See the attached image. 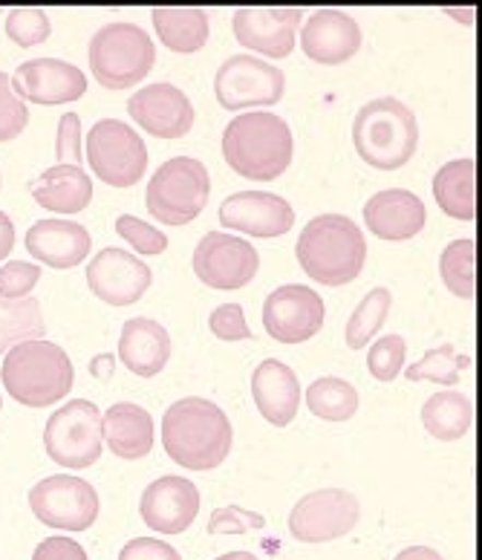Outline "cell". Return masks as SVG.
Listing matches in <instances>:
<instances>
[{
  "label": "cell",
  "instance_id": "obj_1",
  "mask_svg": "<svg viewBox=\"0 0 482 560\" xmlns=\"http://www.w3.org/2000/svg\"><path fill=\"white\" fill-rule=\"evenodd\" d=\"M234 442V431L220 405L200 396L177 399L162 417L165 454L183 468L211 471L223 465Z\"/></svg>",
  "mask_w": 482,
  "mask_h": 560
},
{
  "label": "cell",
  "instance_id": "obj_2",
  "mask_svg": "<svg viewBox=\"0 0 482 560\" xmlns=\"http://www.w3.org/2000/svg\"><path fill=\"white\" fill-rule=\"evenodd\" d=\"M223 156L234 174L246 179H278L292 165L295 139L292 128L269 110H246L223 130Z\"/></svg>",
  "mask_w": 482,
  "mask_h": 560
},
{
  "label": "cell",
  "instance_id": "obj_3",
  "mask_svg": "<svg viewBox=\"0 0 482 560\" xmlns=\"http://www.w3.org/2000/svg\"><path fill=\"white\" fill-rule=\"evenodd\" d=\"M297 260L315 283L344 287L362 275L367 241L358 223L346 214H318L297 237Z\"/></svg>",
  "mask_w": 482,
  "mask_h": 560
},
{
  "label": "cell",
  "instance_id": "obj_4",
  "mask_svg": "<svg viewBox=\"0 0 482 560\" xmlns=\"http://www.w3.org/2000/svg\"><path fill=\"white\" fill-rule=\"evenodd\" d=\"M73 361L52 341H24L7 350L0 378L15 401L26 408H49L73 390Z\"/></svg>",
  "mask_w": 482,
  "mask_h": 560
},
{
  "label": "cell",
  "instance_id": "obj_5",
  "mask_svg": "<svg viewBox=\"0 0 482 560\" xmlns=\"http://www.w3.org/2000/svg\"><path fill=\"white\" fill-rule=\"evenodd\" d=\"M353 144L371 168L396 171L416 153V113L393 96L371 98L355 113Z\"/></svg>",
  "mask_w": 482,
  "mask_h": 560
},
{
  "label": "cell",
  "instance_id": "obj_6",
  "mask_svg": "<svg viewBox=\"0 0 482 560\" xmlns=\"http://www.w3.org/2000/svg\"><path fill=\"white\" fill-rule=\"evenodd\" d=\"M156 65V47L148 30L116 21L90 38V72L107 90H128L145 79Z\"/></svg>",
  "mask_w": 482,
  "mask_h": 560
},
{
  "label": "cell",
  "instance_id": "obj_7",
  "mask_svg": "<svg viewBox=\"0 0 482 560\" xmlns=\"http://www.w3.org/2000/svg\"><path fill=\"white\" fill-rule=\"evenodd\" d=\"M209 168L193 156H171L153 171L145 191V206L165 225H188L209 206Z\"/></svg>",
  "mask_w": 482,
  "mask_h": 560
},
{
  "label": "cell",
  "instance_id": "obj_8",
  "mask_svg": "<svg viewBox=\"0 0 482 560\" xmlns=\"http://www.w3.org/2000/svg\"><path fill=\"white\" fill-rule=\"evenodd\" d=\"M44 448L61 468H90L98 463L105 436H102V410L90 399H73L47 419Z\"/></svg>",
  "mask_w": 482,
  "mask_h": 560
},
{
  "label": "cell",
  "instance_id": "obj_9",
  "mask_svg": "<svg viewBox=\"0 0 482 560\" xmlns=\"http://www.w3.org/2000/svg\"><path fill=\"white\" fill-rule=\"evenodd\" d=\"M87 162L102 183L130 188L145 176L148 148L128 121L98 119L87 133Z\"/></svg>",
  "mask_w": 482,
  "mask_h": 560
},
{
  "label": "cell",
  "instance_id": "obj_10",
  "mask_svg": "<svg viewBox=\"0 0 482 560\" xmlns=\"http://www.w3.org/2000/svg\"><path fill=\"white\" fill-rule=\"evenodd\" d=\"M286 90V75L281 67L269 65L266 58L237 52L225 58L214 75V93L225 110L278 105Z\"/></svg>",
  "mask_w": 482,
  "mask_h": 560
},
{
  "label": "cell",
  "instance_id": "obj_11",
  "mask_svg": "<svg viewBox=\"0 0 482 560\" xmlns=\"http://www.w3.org/2000/svg\"><path fill=\"white\" fill-rule=\"evenodd\" d=\"M30 509L44 526L58 532H84L98 517V494L84 477L52 474L30 491Z\"/></svg>",
  "mask_w": 482,
  "mask_h": 560
},
{
  "label": "cell",
  "instance_id": "obj_12",
  "mask_svg": "<svg viewBox=\"0 0 482 560\" xmlns=\"http://www.w3.org/2000/svg\"><path fill=\"white\" fill-rule=\"evenodd\" d=\"M358 517H362V503L353 491H309L292 505L290 532L301 544H330L350 535Z\"/></svg>",
  "mask_w": 482,
  "mask_h": 560
},
{
  "label": "cell",
  "instance_id": "obj_13",
  "mask_svg": "<svg viewBox=\"0 0 482 560\" xmlns=\"http://www.w3.org/2000/svg\"><path fill=\"white\" fill-rule=\"evenodd\" d=\"M260 255L246 237L209 232L193 248V272L211 289H240L258 275Z\"/></svg>",
  "mask_w": 482,
  "mask_h": 560
},
{
  "label": "cell",
  "instance_id": "obj_14",
  "mask_svg": "<svg viewBox=\"0 0 482 560\" xmlns=\"http://www.w3.org/2000/svg\"><path fill=\"white\" fill-rule=\"evenodd\" d=\"M266 332L281 345H301L324 327V298L304 283H283L266 298Z\"/></svg>",
  "mask_w": 482,
  "mask_h": 560
},
{
  "label": "cell",
  "instance_id": "obj_15",
  "mask_svg": "<svg viewBox=\"0 0 482 560\" xmlns=\"http://www.w3.org/2000/svg\"><path fill=\"white\" fill-rule=\"evenodd\" d=\"M151 266L128 248L107 246L87 264V287L110 306H130L151 287Z\"/></svg>",
  "mask_w": 482,
  "mask_h": 560
},
{
  "label": "cell",
  "instance_id": "obj_16",
  "mask_svg": "<svg viewBox=\"0 0 482 560\" xmlns=\"http://www.w3.org/2000/svg\"><path fill=\"white\" fill-rule=\"evenodd\" d=\"M130 119L160 139H179L193 128L191 98L171 81H153L128 102Z\"/></svg>",
  "mask_w": 482,
  "mask_h": 560
},
{
  "label": "cell",
  "instance_id": "obj_17",
  "mask_svg": "<svg viewBox=\"0 0 482 560\" xmlns=\"http://www.w3.org/2000/svg\"><path fill=\"white\" fill-rule=\"evenodd\" d=\"M200 489L188 477H160L145 489L139 500V514L148 528L160 535H183L200 514Z\"/></svg>",
  "mask_w": 482,
  "mask_h": 560
},
{
  "label": "cell",
  "instance_id": "obj_18",
  "mask_svg": "<svg viewBox=\"0 0 482 560\" xmlns=\"http://www.w3.org/2000/svg\"><path fill=\"white\" fill-rule=\"evenodd\" d=\"M12 90L35 105H64L87 93V75L61 58H30L12 75Z\"/></svg>",
  "mask_w": 482,
  "mask_h": 560
},
{
  "label": "cell",
  "instance_id": "obj_19",
  "mask_svg": "<svg viewBox=\"0 0 482 560\" xmlns=\"http://www.w3.org/2000/svg\"><path fill=\"white\" fill-rule=\"evenodd\" d=\"M304 21V9H263L243 7L234 12V38L251 52H263L269 58H286L295 47V30Z\"/></svg>",
  "mask_w": 482,
  "mask_h": 560
},
{
  "label": "cell",
  "instance_id": "obj_20",
  "mask_svg": "<svg viewBox=\"0 0 482 560\" xmlns=\"http://www.w3.org/2000/svg\"><path fill=\"white\" fill-rule=\"evenodd\" d=\"M220 223L249 237H283L295 223V211L283 197L269 191H237L220 206Z\"/></svg>",
  "mask_w": 482,
  "mask_h": 560
},
{
  "label": "cell",
  "instance_id": "obj_21",
  "mask_svg": "<svg viewBox=\"0 0 482 560\" xmlns=\"http://www.w3.org/2000/svg\"><path fill=\"white\" fill-rule=\"evenodd\" d=\"M362 26L341 9H315L301 26L304 52L318 65H344L362 49Z\"/></svg>",
  "mask_w": 482,
  "mask_h": 560
},
{
  "label": "cell",
  "instance_id": "obj_22",
  "mask_svg": "<svg viewBox=\"0 0 482 560\" xmlns=\"http://www.w3.org/2000/svg\"><path fill=\"white\" fill-rule=\"evenodd\" d=\"M90 248L93 237L75 220L47 217L30 225L26 232V252L49 269H73L81 260H87Z\"/></svg>",
  "mask_w": 482,
  "mask_h": 560
},
{
  "label": "cell",
  "instance_id": "obj_23",
  "mask_svg": "<svg viewBox=\"0 0 482 560\" xmlns=\"http://www.w3.org/2000/svg\"><path fill=\"white\" fill-rule=\"evenodd\" d=\"M425 202L408 188H387L364 202V223L381 241H410L425 229Z\"/></svg>",
  "mask_w": 482,
  "mask_h": 560
},
{
  "label": "cell",
  "instance_id": "obj_24",
  "mask_svg": "<svg viewBox=\"0 0 482 560\" xmlns=\"http://www.w3.org/2000/svg\"><path fill=\"white\" fill-rule=\"evenodd\" d=\"M251 396L266 422L274 428H286L301 408V382L290 364L266 359L251 373Z\"/></svg>",
  "mask_w": 482,
  "mask_h": 560
},
{
  "label": "cell",
  "instance_id": "obj_25",
  "mask_svg": "<svg viewBox=\"0 0 482 560\" xmlns=\"http://www.w3.org/2000/svg\"><path fill=\"white\" fill-rule=\"evenodd\" d=\"M119 359L133 376H156L171 359L168 329L153 318L125 320L119 336Z\"/></svg>",
  "mask_w": 482,
  "mask_h": 560
},
{
  "label": "cell",
  "instance_id": "obj_26",
  "mask_svg": "<svg viewBox=\"0 0 482 560\" xmlns=\"http://www.w3.org/2000/svg\"><path fill=\"white\" fill-rule=\"evenodd\" d=\"M102 436L121 459H142L153 448V417L137 401H116L102 413Z\"/></svg>",
  "mask_w": 482,
  "mask_h": 560
},
{
  "label": "cell",
  "instance_id": "obj_27",
  "mask_svg": "<svg viewBox=\"0 0 482 560\" xmlns=\"http://www.w3.org/2000/svg\"><path fill=\"white\" fill-rule=\"evenodd\" d=\"M33 197L52 214H79L93 200V179L79 165H52L38 176Z\"/></svg>",
  "mask_w": 482,
  "mask_h": 560
},
{
  "label": "cell",
  "instance_id": "obj_28",
  "mask_svg": "<svg viewBox=\"0 0 482 560\" xmlns=\"http://www.w3.org/2000/svg\"><path fill=\"white\" fill-rule=\"evenodd\" d=\"M153 26L160 33L162 44L174 52H197L209 40V12L200 7H160L151 12Z\"/></svg>",
  "mask_w": 482,
  "mask_h": 560
},
{
  "label": "cell",
  "instance_id": "obj_29",
  "mask_svg": "<svg viewBox=\"0 0 482 560\" xmlns=\"http://www.w3.org/2000/svg\"><path fill=\"white\" fill-rule=\"evenodd\" d=\"M471 422H474V405L466 393L454 390V387L434 393L422 405V424L439 442L462 440L471 431Z\"/></svg>",
  "mask_w": 482,
  "mask_h": 560
},
{
  "label": "cell",
  "instance_id": "obj_30",
  "mask_svg": "<svg viewBox=\"0 0 482 560\" xmlns=\"http://www.w3.org/2000/svg\"><path fill=\"white\" fill-rule=\"evenodd\" d=\"M474 160H450L434 176V197L448 217L471 223L477 214L474 202Z\"/></svg>",
  "mask_w": 482,
  "mask_h": 560
},
{
  "label": "cell",
  "instance_id": "obj_31",
  "mask_svg": "<svg viewBox=\"0 0 482 560\" xmlns=\"http://www.w3.org/2000/svg\"><path fill=\"white\" fill-rule=\"evenodd\" d=\"M47 332L38 298H0V352L24 341H38Z\"/></svg>",
  "mask_w": 482,
  "mask_h": 560
},
{
  "label": "cell",
  "instance_id": "obj_32",
  "mask_svg": "<svg viewBox=\"0 0 482 560\" xmlns=\"http://www.w3.org/2000/svg\"><path fill=\"white\" fill-rule=\"evenodd\" d=\"M306 408L327 422H346L358 413V390L346 378L321 376L306 387Z\"/></svg>",
  "mask_w": 482,
  "mask_h": 560
},
{
  "label": "cell",
  "instance_id": "obj_33",
  "mask_svg": "<svg viewBox=\"0 0 482 560\" xmlns=\"http://www.w3.org/2000/svg\"><path fill=\"white\" fill-rule=\"evenodd\" d=\"M390 306H393V295L387 287L371 289L367 295L362 298V304L355 306L350 320L344 327V338L350 350H362L376 338V332L385 327L387 315H390Z\"/></svg>",
  "mask_w": 482,
  "mask_h": 560
},
{
  "label": "cell",
  "instance_id": "obj_34",
  "mask_svg": "<svg viewBox=\"0 0 482 560\" xmlns=\"http://www.w3.org/2000/svg\"><path fill=\"white\" fill-rule=\"evenodd\" d=\"M466 368H471V359L457 352L454 345H443L436 350H427L422 359L408 364L404 378L408 382H439V385L457 387Z\"/></svg>",
  "mask_w": 482,
  "mask_h": 560
},
{
  "label": "cell",
  "instance_id": "obj_35",
  "mask_svg": "<svg viewBox=\"0 0 482 560\" xmlns=\"http://www.w3.org/2000/svg\"><path fill=\"white\" fill-rule=\"evenodd\" d=\"M474 257H477V246L471 237L448 243V246L443 248V257H439V272H443L445 287H448L457 298H466V301H471L477 292Z\"/></svg>",
  "mask_w": 482,
  "mask_h": 560
},
{
  "label": "cell",
  "instance_id": "obj_36",
  "mask_svg": "<svg viewBox=\"0 0 482 560\" xmlns=\"http://www.w3.org/2000/svg\"><path fill=\"white\" fill-rule=\"evenodd\" d=\"M52 33L49 15L38 7H17L7 15V35L15 40L17 47H35L44 44Z\"/></svg>",
  "mask_w": 482,
  "mask_h": 560
},
{
  "label": "cell",
  "instance_id": "obj_37",
  "mask_svg": "<svg viewBox=\"0 0 482 560\" xmlns=\"http://www.w3.org/2000/svg\"><path fill=\"white\" fill-rule=\"evenodd\" d=\"M404 359H408V345L402 336H385L373 341L371 352H367V370L378 382H393L396 376H402Z\"/></svg>",
  "mask_w": 482,
  "mask_h": 560
},
{
  "label": "cell",
  "instance_id": "obj_38",
  "mask_svg": "<svg viewBox=\"0 0 482 560\" xmlns=\"http://www.w3.org/2000/svg\"><path fill=\"white\" fill-rule=\"evenodd\" d=\"M26 121H30L26 102L12 90V75L0 70V142L21 137Z\"/></svg>",
  "mask_w": 482,
  "mask_h": 560
},
{
  "label": "cell",
  "instance_id": "obj_39",
  "mask_svg": "<svg viewBox=\"0 0 482 560\" xmlns=\"http://www.w3.org/2000/svg\"><path fill=\"white\" fill-rule=\"evenodd\" d=\"M116 232L119 237L130 243V246L137 248L139 255H162L165 248H168V234L160 232V229H153L151 223L145 220H139L133 214H121L116 220Z\"/></svg>",
  "mask_w": 482,
  "mask_h": 560
},
{
  "label": "cell",
  "instance_id": "obj_40",
  "mask_svg": "<svg viewBox=\"0 0 482 560\" xmlns=\"http://www.w3.org/2000/svg\"><path fill=\"white\" fill-rule=\"evenodd\" d=\"M40 280V266L26 260H9L0 266V298H30Z\"/></svg>",
  "mask_w": 482,
  "mask_h": 560
},
{
  "label": "cell",
  "instance_id": "obj_41",
  "mask_svg": "<svg viewBox=\"0 0 482 560\" xmlns=\"http://www.w3.org/2000/svg\"><path fill=\"white\" fill-rule=\"evenodd\" d=\"M266 521L260 517L258 512H246L240 505H225V509H218V512L211 514L209 521V535H246L251 528H263Z\"/></svg>",
  "mask_w": 482,
  "mask_h": 560
},
{
  "label": "cell",
  "instance_id": "obj_42",
  "mask_svg": "<svg viewBox=\"0 0 482 560\" xmlns=\"http://www.w3.org/2000/svg\"><path fill=\"white\" fill-rule=\"evenodd\" d=\"M209 329L220 341H246L251 338V329L246 324L240 304H223L209 315Z\"/></svg>",
  "mask_w": 482,
  "mask_h": 560
},
{
  "label": "cell",
  "instance_id": "obj_43",
  "mask_svg": "<svg viewBox=\"0 0 482 560\" xmlns=\"http://www.w3.org/2000/svg\"><path fill=\"white\" fill-rule=\"evenodd\" d=\"M56 156L58 165H79L81 168V119L79 113H64L61 119H58V130H56Z\"/></svg>",
  "mask_w": 482,
  "mask_h": 560
},
{
  "label": "cell",
  "instance_id": "obj_44",
  "mask_svg": "<svg viewBox=\"0 0 482 560\" xmlns=\"http://www.w3.org/2000/svg\"><path fill=\"white\" fill-rule=\"evenodd\" d=\"M119 560H183L171 544L160 537H133L130 544L121 546Z\"/></svg>",
  "mask_w": 482,
  "mask_h": 560
},
{
  "label": "cell",
  "instance_id": "obj_45",
  "mask_svg": "<svg viewBox=\"0 0 482 560\" xmlns=\"http://www.w3.org/2000/svg\"><path fill=\"white\" fill-rule=\"evenodd\" d=\"M33 560H90L84 546L75 544L73 537H47L35 546Z\"/></svg>",
  "mask_w": 482,
  "mask_h": 560
},
{
  "label": "cell",
  "instance_id": "obj_46",
  "mask_svg": "<svg viewBox=\"0 0 482 560\" xmlns=\"http://www.w3.org/2000/svg\"><path fill=\"white\" fill-rule=\"evenodd\" d=\"M12 248H15V223L7 211H0V260H7Z\"/></svg>",
  "mask_w": 482,
  "mask_h": 560
},
{
  "label": "cell",
  "instance_id": "obj_47",
  "mask_svg": "<svg viewBox=\"0 0 482 560\" xmlns=\"http://www.w3.org/2000/svg\"><path fill=\"white\" fill-rule=\"evenodd\" d=\"M396 560H445L443 555L431 549V546H408L402 552L396 555Z\"/></svg>",
  "mask_w": 482,
  "mask_h": 560
},
{
  "label": "cell",
  "instance_id": "obj_48",
  "mask_svg": "<svg viewBox=\"0 0 482 560\" xmlns=\"http://www.w3.org/2000/svg\"><path fill=\"white\" fill-rule=\"evenodd\" d=\"M90 370H93V376L110 378L113 376V359L110 355H96V359H93V364H90Z\"/></svg>",
  "mask_w": 482,
  "mask_h": 560
},
{
  "label": "cell",
  "instance_id": "obj_49",
  "mask_svg": "<svg viewBox=\"0 0 482 560\" xmlns=\"http://www.w3.org/2000/svg\"><path fill=\"white\" fill-rule=\"evenodd\" d=\"M445 15L459 18V21H466V24H471V21H474V9H445Z\"/></svg>",
  "mask_w": 482,
  "mask_h": 560
},
{
  "label": "cell",
  "instance_id": "obj_50",
  "mask_svg": "<svg viewBox=\"0 0 482 560\" xmlns=\"http://www.w3.org/2000/svg\"><path fill=\"white\" fill-rule=\"evenodd\" d=\"M218 560H258L251 552H225Z\"/></svg>",
  "mask_w": 482,
  "mask_h": 560
},
{
  "label": "cell",
  "instance_id": "obj_51",
  "mask_svg": "<svg viewBox=\"0 0 482 560\" xmlns=\"http://www.w3.org/2000/svg\"><path fill=\"white\" fill-rule=\"evenodd\" d=\"M0 405H3V401H0Z\"/></svg>",
  "mask_w": 482,
  "mask_h": 560
}]
</instances>
